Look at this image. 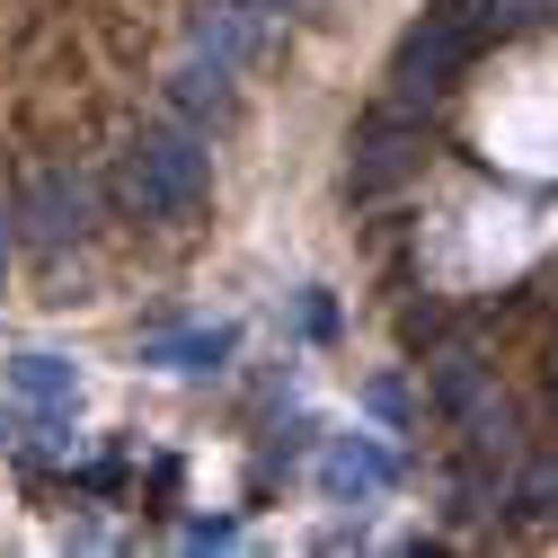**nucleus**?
I'll return each mask as SVG.
<instances>
[{
	"label": "nucleus",
	"instance_id": "obj_1",
	"mask_svg": "<svg viewBox=\"0 0 558 558\" xmlns=\"http://www.w3.org/2000/svg\"><path fill=\"white\" fill-rule=\"evenodd\" d=\"M204 178H214L204 124H186V116H160V124H143V133H133V151H124V195L143 204L151 222H178V214H195Z\"/></svg>",
	"mask_w": 558,
	"mask_h": 558
},
{
	"label": "nucleus",
	"instance_id": "obj_2",
	"mask_svg": "<svg viewBox=\"0 0 558 558\" xmlns=\"http://www.w3.org/2000/svg\"><path fill=\"white\" fill-rule=\"evenodd\" d=\"M478 53V36L452 19V10H426L408 36H399V53H390V98L399 107H416V98H444L452 81H461V62Z\"/></svg>",
	"mask_w": 558,
	"mask_h": 558
},
{
	"label": "nucleus",
	"instance_id": "obj_3",
	"mask_svg": "<svg viewBox=\"0 0 558 558\" xmlns=\"http://www.w3.org/2000/svg\"><path fill=\"white\" fill-rule=\"evenodd\" d=\"M19 222H27L36 248H72V240H89V178H72V169H36L27 195H19Z\"/></svg>",
	"mask_w": 558,
	"mask_h": 558
},
{
	"label": "nucleus",
	"instance_id": "obj_4",
	"mask_svg": "<svg viewBox=\"0 0 558 558\" xmlns=\"http://www.w3.org/2000/svg\"><path fill=\"white\" fill-rule=\"evenodd\" d=\"M390 478H399V461H390L373 435H328V444H319V487H328L337 506H373Z\"/></svg>",
	"mask_w": 558,
	"mask_h": 558
},
{
	"label": "nucleus",
	"instance_id": "obj_5",
	"mask_svg": "<svg viewBox=\"0 0 558 558\" xmlns=\"http://www.w3.org/2000/svg\"><path fill=\"white\" fill-rule=\"evenodd\" d=\"M186 45L214 53V62H231V72H248V53L266 45V10H257V0H204Z\"/></svg>",
	"mask_w": 558,
	"mask_h": 558
},
{
	"label": "nucleus",
	"instance_id": "obj_6",
	"mask_svg": "<svg viewBox=\"0 0 558 558\" xmlns=\"http://www.w3.org/2000/svg\"><path fill=\"white\" fill-rule=\"evenodd\" d=\"M231 62H214V53H178V72H169V116H186V124H222L231 116Z\"/></svg>",
	"mask_w": 558,
	"mask_h": 558
},
{
	"label": "nucleus",
	"instance_id": "obj_7",
	"mask_svg": "<svg viewBox=\"0 0 558 558\" xmlns=\"http://www.w3.org/2000/svg\"><path fill=\"white\" fill-rule=\"evenodd\" d=\"M231 328L214 319V328H169V337H143V364H160V373H214V364H231Z\"/></svg>",
	"mask_w": 558,
	"mask_h": 558
},
{
	"label": "nucleus",
	"instance_id": "obj_8",
	"mask_svg": "<svg viewBox=\"0 0 558 558\" xmlns=\"http://www.w3.org/2000/svg\"><path fill=\"white\" fill-rule=\"evenodd\" d=\"M487 399H497V390H487V364L470 355V345H444V355H435V408L461 426V416H478Z\"/></svg>",
	"mask_w": 558,
	"mask_h": 558
},
{
	"label": "nucleus",
	"instance_id": "obj_9",
	"mask_svg": "<svg viewBox=\"0 0 558 558\" xmlns=\"http://www.w3.org/2000/svg\"><path fill=\"white\" fill-rule=\"evenodd\" d=\"M390 178H408V133H399V124H373V133H364V151H355V186L381 195Z\"/></svg>",
	"mask_w": 558,
	"mask_h": 558
},
{
	"label": "nucleus",
	"instance_id": "obj_10",
	"mask_svg": "<svg viewBox=\"0 0 558 558\" xmlns=\"http://www.w3.org/2000/svg\"><path fill=\"white\" fill-rule=\"evenodd\" d=\"M10 381H19L36 408H72V399H81V373L62 364V355H19V364H10Z\"/></svg>",
	"mask_w": 558,
	"mask_h": 558
},
{
	"label": "nucleus",
	"instance_id": "obj_11",
	"mask_svg": "<svg viewBox=\"0 0 558 558\" xmlns=\"http://www.w3.org/2000/svg\"><path fill=\"white\" fill-rule=\"evenodd\" d=\"M178 541H186V549H231V541H240V532H231V523H186V532H178Z\"/></svg>",
	"mask_w": 558,
	"mask_h": 558
},
{
	"label": "nucleus",
	"instance_id": "obj_12",
	"mask_svg": "<svg viewBox=\"0 0 558 558\" xmlns=\"http://www.w3.org/2000/svg\"><path fill=\"white\" fill-rule=\"evenodd\" d=\"M364 399H373V416H390V426H399V416H408V390H399V381H373Z\"/></svg>",
	"mask_w": 558,
	"mask_h": 558
},
{
	"label": "nucleus",
	"instance_id": "obj_13",
	"mask_svg": "<svg viewBox=\"0 0 558 558\" xmlns=\"http://www.w3.org/2000/svg\"><path fill=\"white\" fill-rule=\"evenodd\" d=\"M10 248H19V214H0V275H10Z\"/></svg>",
	"mask_w": 558,
	"mask_h": 558
},
{
	"label": "nucleus",
	"instance_id": "obj_14",
	"mask_svg": "<svg viewBox=\"0 0 558 558\" xmlns=\"http://www.w3.org/2000/svg\"><path fill=\"white\" fill-rule=\"evenodd\" d=\"M257 10H266V19H275V10H302V0H257Z\"/></svg>",
	"mask_w": 558,
	"mask_h": 558
},
{
	"label": "nucleus",
	"instance_id": "obj_15",
	"mask_svg": "<svg viewBox=\"0 0 558 558\" xmlns=\"http://www.w3.org/2000/svg\"><path fill=\"white\" fill-rule=\"evenodd\" d=\"M0 435H10V416H0Z\"/></svg>",
	"mask_w": 558,
	"mask_h": 558
},
{
	"label": "nucleus",
	"instance_id": "obj_16",
	"mask_svg": "<svg viewBox=\"0 0 558 558\" xmlns=\"http://www.w3.org/2000/svg\"><path fill=\"white\" fill-rule=\"evenodd\" d=\"M549 19H558V0H549Z\"/></svg>",
	"mask_w": 558,
	"mask_h": 558
}]
</instances>
